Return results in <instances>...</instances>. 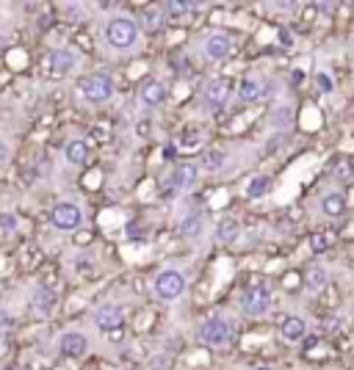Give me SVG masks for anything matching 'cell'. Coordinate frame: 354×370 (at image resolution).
<instances>
[{
	"instance_id": "9",
	"label": "cell",
	"mask_w": 354,
	"mask_h": 370,
	"mask_svg": "<svg viewBox=\"0 0 354 370\" xmlns=\"http://www.w3.org/2000/svg\"><path fill=\"white\" fill-rule=\"evenodd\" d=\"M58 349H61L64 357L80 360V357L89 351V340H86V335H80V332H64V335L58 337Z\"/></svg>"
},
{
	"instance_id": "4",
	"label": "cell",
	"mask_w": 354,
	"mask_h": 370,
	"mask_svg": "<svg viewBox=\"0 0 354 370\" xmlns=\"http://www.w3.org/2000/svg\"><path fill=\"white\" fill-rule=\"evenodd\" d=\"M238 304H241L244 315L260 318V315H266V312L272 310V293H269V288H247V290L241 293Z\"/></svg>"
},
{
	"instance_id": "31",
	"label": "cell",
	"mask_w": 354,
	"mask_h": 370,
	"mask_svg": "<svg viewBox=\"0 0 354 370\" xmlns=\"http://www.w3.org/2000/svg\"><path fill=\"white\" fill-rule=\"evenodd\" d=\"M283 44H288V47L294 44V39H291V33H283Z\"/></svg>"
},
{
	"instance_id": "10",
	"label": "cell",
	"mask_w": 354,
	"mask_h": 370,
	"mask_svg": "<svg viewBox=\"0 0 354 370\" xmlns=\"http://www.w3.org/2000/svg\"><path fill=\"white\" fill-rule=\"evenodd\" d=\"M47 67L53 75H69L75 67H78V55L67 47H58V50H50L47 55Z\"/></svg>"
},
{
	"instance_id": "13",
	"label": "cell",
	"mask_w": 354,
	"mask_h": 370,
	"mask_svg": "<svg viewBox=\"0 0 354 370\" xmlns=\"http://www.w3.org/2000/svg\"><path fill=\"white\" fill-rule=\"evenodd\" d=\"M305 332H308V324H305L299 315H285V318L280 321V335H283L288 343L302 340V337H305Z\"/></svg>"
},
{
	"instance_id": "16",
	"label": "cell",
	"mask_w": 354,
	"mask_h": 370,
	"mask_svg": "<svg viewBox=\"0 0 354 370\" xmlns=\"http://www.w3.org/2000/svg\"><path fill=\"white\" fill-rule=\"evenodd\" d=\"M321 213L327 218H341L346 213V196L338 191H330L327 196H321Z\"/></svg>"
},
{
	"instance_id": "2",
	"label": "cell",
	"mask_w": 354,
	"mask_h": 370,
	"mask_svg": "<svg viewBox=\"0 0 354 370\" xmlns=\"http://www.w3.org/2000/svg\"><path fill=\"white\" fill-rule=\"evenodd\" d=\"M155 296L161 301H177L183 293H186V276L183 271L177 268H163L158 276H155Z\"/></svg>"
},
{
	"instance_id": "27",
	"label": "cell",
	"mask_w": 354,
	"mask_h": 370,
	"mask_svg": "<svg viewBox=\"0 0 354 370\" xmlns=\"http://www.w3.org/2000/svg\"><path fill=\"white\" fill-rule=\"evenodd\" d=\"M316 83H319L321 91H333V89H335V83H333V78H330L327 72H319V75H316Z\"/></svg>"
},
{
	"instance_id": "14",
	"label": "cell",
	"mask_w": 354,
	"mask_h": 370,
	"mask_svg": "<svg viewBox=\"0 0 354 370\" xmlns=\"http://www.w3.org/2000/svg\"><path fill=\"white\" fill-rule=\"evenodd\" d=\"M263 91H266V86L260 78H241V83H238V100L241 103H255L263 97Z\"/></svg>"
},
{
	"instance_id": "15",
	"label": "cell",
	"mask_w": 354,
	"mask_h": 370,
	"mask_svg": "<svg viewBox=\"0 0 354 370\" xmlns=\"http://www.w3.org/2000/svg\"><path fill=\"white\" fill-rule=\"evenodd\" d=\"M141 103L144 105H150V108H155V105H161L163 100H166V86L161 83V80H144V86H141Z\"/></svg>"
},
{
	"instance_id": "28",
	"label": "cell",
	"mask_w": 354,
	"mask_h": 370,
	"mask_svg": "<svg viewBox=\"0 0 354 370\" xmlns=\"http://www.w3.org/2000/svg\"><path fill=\"white\" fill-rule=\"evenodd\" d=\"M8 152H11L8 141H6V139H0V164H6V161H8Z\"/></svg>"
},
{
	"instance_id": "24",
	"label": "cell",
	"mask_w": 354,
	"mask_h": 370,
	"mask_svg": "<svg viewBox=\"0 0 354 370\" xmlns=\"http://www.w3.org/2000/svg\"><path fill=\"white\" fill-rule=\"evenodd\" d=\"M269 188H272V180H269V177H255L252 183L247 185V196H249V199H260V196L269 193Z\"/></svg>"
},
{
	"instance_id": "17",
	"label": "cell",
	"mask_w": 354,
	"mask_h": 370,
	"mask_svg": "<svg viewBox=\"0 0 354 370\" xmlns=\"http://www.w3.org/2000/svg\"><path fill=\"white\" fill-rule=\"evenodd\" d=\"M327 282H330V271H327L324 265H310V268L305 271V288H308L310 293L324 290Z\"/></svg>"
},
{
	"instance_id": "19",
	"label": "cell",
	"mask_w": 354,
	"mask_h": 370,
	"mask_svg": "<svg viewBox=\"0 0 354 370\" xmlns=\"http://www.w3.org/2000/svg\"><path fill=\"white\" fill-rule=\"evenodd\" d=\"M238 235H241V224H238L236 218H224V221L216 227V243H222V246L236 243Z\"/></svg>"
},
{
	"instance_id": "20",
	"label": "cell",
	"mask_w": 354,
	"mask_h": 370,
	"mask_svg": "<svg viewBox=\"0 0 354 370\" xmlns=\"http://www.w3.org/2000/svg\"><path fill=\"white\" fill-rule=\"evenodd\" d=\"M163 22H166V14L158 11V8H150V11L141 14V28H144L147 33H158V30H163Z\"/></svg>"
},
{
	"instance_id": "7",
	"label": "cell",
	"mask_w": 354,
	"mask_h": 370,
	"mask_svg": "<svg viewBox=\"0 0 354 370\" xmlns=\"http://www.w3.org/2000/svg\"><path fill=\"white\" fill-rule=\"evenodd\" d=\"M233 50V36L227 30H213L208 39H205V55L211 61H224Z\"/></svg>"
},
{
	"instance_id": "8",
	"label": "cell",
	"mask_w": 354,
	"mask_h": 370,
	"mask_svg": "<svg viewBox=\"0 0 354 370\" xmlns=\"http://www.w3.org/2000/svg\"><path fill=\"white\" fill-rule=\"evenodd\" d=\"M94 324H97L100 332H116L125 324V312L116 304H105V307H100L94 312Z\"/></svg>"
},
{
	"instance_id": "5",
	"label": "cell",
	"mask_w": 354,
	"mask_h": 370,
	"mask_svg": "<svg viewBox=\"0 0 354 370\" xmlns=\"http://www.w3.org/2000/svg\"><path fill=\"white\" fill-rule=\"evenodd\" d=\"M83 97L89 100V103H105V100H111V94H114V80H111V75H105V72H97V75H89L86 80H83Z\"/></svg>"
},
{
	"instance_id": "11",
	"label": "cell",
	"mask_w": 354,
	"mask_h": 370,
	"mask_svg": "<svg viewBox=\"0 0 354 370\" xmlns=\"http://www.w3.org/2000/svg\"><path fill=\"white\" fill-rule=\"evenodd\" d=\"M227 103V80L224 78H213L205 86V108L208 111H219Z\"/></svg>"
},
{
	"instance_id": "32",
	"label": "cell",
	"mask_w": 354,
	"mask_h": 370,
	"mask_svg": "<svg viewBox=\"0 0 354 370\" xmlns=\"http://www.w3.org/2000/svg\"><path fill=\"white\" fill-rule=\"evenodd\" d=\"M319 343V337H310V340H305V349H313Z\"/></svg>"
},
{
	"instance_id": "1",
	"label": "cell",
	"mask_w": 354,
	"mask_h": 370,
	"mask_svg": "<svg viewBox=\"0 0 354 370\" xmlns=\"http://www.w3.org/2000/svg\"><path fill=\"white\" fill-rule=\"evenodd\" d=\"M139 22L130 19V17H114L108 25H105V42L114 47V50H130L136 42H139Z\"/></svg>"
},
{
	"instance_id": "29",
	"label": "cell",
	"mask_w": 354,
	"mask_h": 370,
	"mask_svg": "<svg viewBox=\"0 0 354 370\" xmlns=\"http://www.w3.org/2000/svg\"><path fill=\"white\" fill-rule=\"evenodd\" d=\"M0 227H3V229H14V227H17V221H14L11 215H3V218H0Z\"/></svg>"
},
{
	"instance_id": "30",
	"label": "cell",
	"mask_w": 354,
	"mask_h": 370,
	"mask_svg": "<svg viewBox=\"0 0 354 370\" xmlns=\"http://www.w3.org/2000/svg\"><path fill=\"white\" fill-rule=\"evenodd\" d=\"M8 324H11V318H8V315H6V312H3V310H0V329H6V326H8Z\"/></svg>"
},
{
	"instance_id": "21",
	"label": "cell",
	"mask_w": 354,
	"mask_h": 370,
	"mask_svg": "<svg viewBox=\"0 0 354 370\" xmlns=\"http://www.w3.org/2000/svg\"><path fill=\"white\" fill-rule=\"evenodd\" d=\"M224 164H227V152H224V150H205L202 166H205L208 172H219V169H224Z\"/></svg>"
},
{
	"instance_id": "23",
	"label": "cell",
	"mask_w": 354,
	"mask_h": 370,
	"mask_svg": "<svg viewBox=\"0 0 354 370\" xmlns=\"http://www.w3.org/2000/svg\"><path fill=\"white\" fill-rule=\"evenodd\" d=\"M180 232H183L186 238H197V235L202 232V215H200V213H194V215L183 218V221H180Z\"/></svg>"
},
{
	"instance_id": "22",
	"label": "cell",
	"mask_w": 354,
	"mask_h": 370,
	"mask_svg": "<svg viewBox=\"0 0 354 370\" xmlns=\"http://www.w3.org/2000/svg\"><path fill=\"white\" fill-rule=\"evenodd\" d=\"M33 304H36L39 312H50L53 304H55V293L47 290V288H36V293H33Z\"/></svg>"
},
{
	"instance_id": "26",
	"label": "cell",
	"mask_w": 354,
	"mask_h": 370,
	"mask_svg": "<svg viewBox=\"0 0 354 370\" xmlns=\"http://www.w3.org/2000/svg\"><path fill=\"white\" fill-rule=\"evenodd\" d=\"M330 246V238L324 235V232H316V235H310V249L313 252H324Z\"/></svg>"
},
{
	"instance_id": "12",
	"label": "cell",
	"mask_w": 354,
	"mask_h": 370,
	"mask_svg": "<svg viewBox=\"0 0 354 370\" xmlns=\"http://www.w3.org/2000/svg\"><path fill=\"white\" fill-rule=\"evenodd\" d=\"M197 177H200V169L194 164H177L172 169V188L175 191H188V188H194Z\"/></svg>"
},
{
	"instance_id": "18",
	"label": "cell",
	"mask_w": 354,
	"mask_h": 370,
	"mask_svg": "<svg viewBox=\"0 0 354 370\" xmlns=\"http://www.w3.org/2000/svg\"><path fill=\"white\" fill-rule=\"evenodd\" d=\"M64 155H67V161H69L72 166H80V164L89 161V144H86L83 139H72V141H67Z\"/></svg>"
},
{
	"instance_id": "3",
	"label": "cell",
	"mask_w": 354,
	"mask_h": 370,
	"mask_svg": "<svg viewBox=\"0 0 354 370\" xmlns=\"http://www.w3.org/2000/svg\"><path fill=\"white\" fill-rule=\"evenodd\" d=\"M230 337H233V329L222 315H211L200 324V340L208 346H227Z\"/></svg>"
},
{
	"instance_id": "33",
	"label": "cell",
	"mask_w": 354,
	"mask_h": 370,
	"mask_svg": "<svg viewBox=\"0 0 354 370\" xmlns=\"http://www.w3.org/2000/svg\"><path fill=\"white\" fill-rule=\"evenodd\" d=\"M255 370H272V368H255Z\"/></svg>"
},
{
	"instance_id": "6",
	"label": "cell",
	"mask_w": 354,
	"mask_h": 370,
	"mask_svg": "<svg viewBox=\"0 0 354 370\" xmlns=\"http://www.w3.org/2000/svg\"><path fill=\"white\" fill-rule=\"evenodd\" d=\"M50 221L55 229H78L80 221H83V210L75 204V202H58L53 210H50Z\"/></svg>"
},
{
	"instance_id": "25",
	"label": "cell",
	"mask_w": 354,
	"mask_h": 370,
	"mask_svg": "<svg viewBox=\"0 0 354 370\" xmlns=\"http://www.w3.org/2000/svg\"><path fill=\"white\" fill-rule=\"evenodd\" d=\"M191 8H194V3H186V0H166L163 3V11H169L172 17H186Z\"/></svg>"
}]
</instances>
